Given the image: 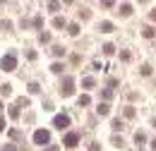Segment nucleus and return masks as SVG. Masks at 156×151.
I'll return each mask as SVG.
<instances>
[{
	"label": "nucleus",
	"mask_w": 156,
	"mask_h": 151,
	"mask_svg": "<svg viewBox=\"0 0 156 151\" xmlns=\"http://www.w3.org/2000/svg\"><path fill=\"white\" fill-rule=\"evenodd\" d=\"M72 91H75V79H72V77H65L62 84H60V94L62 96H72Z\"/></svg>",
	"instance_id": "nucleus-2"
},
{
	"label": "nucleus",
	"mask_w": 156,
	"mask_h": 151,
	"mask_svg": "<svg viewBox=\"0 0 156 151\" xmlns=\"http://www.w3.org/2000/svg\"><path fill=\"white\" fill-rule=\"evenodd\" d=\"M142 34H144L147 38H151V36H154V29H151V26H144V29H142Z\"/></svg>",
	"instance_id": "nucleus-12"
},
{
	"label": "nucleus",
	"mask_w": 156,
	"mask_h": 151,
	"mask_svg": "<svg viewBox=\"0 0 156 151\" xmlns=\"http://www.w3.org/2000/svg\"><path fill=\"white\" fill-rule=\"evenodd\" d=\"M34 142H36V144H48V142H51V132H48V130H36V132H34Z\"/></svg>",
	"instance_id": "nucleus-3"
},
{
	"label": "nucleus",
	"mask_w": 156,
	"mask_h": 151,
	"mask_svg": "<svg viewBox=\"0 0 156 151\" xmlns=\"http://www.w3.org/2000/svg\"><path fill=\"white\" fill-rule=\"evenodd\" d=\"M51 70H53V72H62V65H60V62H55V65H53Z\"/></svg>",
	"instance_id": "nucleus-20"
},
{
	"label": "nucleus",
	"mask_w": 156,
	"mask_h": 151,
	"mask_svg": "<svg viewBox=\"0 0 156 151\" xmlns=\"http://www.w3.org/2000/svg\"><path fill=\"white\" fill-rule=\"evenodd\" d=\"M2 151H17V149H15V146H5Z\"/></svg>",
	"instance_id": "nucleus-24"
},
{
	"label": "nucleus",
	"mask_w": 156,
	"mask_h": 151,
	"mask_svg": "<svg viewBox=\"0 0 156 151\" xmlns=\"http://www.w3.org/2000/svg\"><path fill=\"white\" fill-rule=\"evenodd\" d=\"M0 67H2L5 72H12V70L17 67V55H15V53H7V55L0 60Z\"/></svg>",
	"instance_id": "nucleus-1"
},
{
	"label": "nucleus",
	"mask_w": 156,
	"mask_h": 151,
	"mask_svg": "<svg viewBox=\"0 0 156 151\" xmlns=\"http://www.w3.org/2000/svg\"><path fill=\"white\" fill-rule=\"evenodd\" d=\"M82 84H84V86H87V89H91V86H94V84H96V82H94V79H91V77H87V79H84V82H82Z\"/></svg>",
	"instance_id": "nucleus-14"
},
{
	"label": "nucleus",
	"mask_w": 156,
	"mask_h": 151,
	"mask_svg": "<svg viewBox=\"0 0 156 151\" xmlns=\"http://www.w3.org/2000/svg\"><path fill=\"white\" fill-rule=\"evenodd\" d=\"M62 53H65V51H62L60 46H55V48H53V55H58V58H60V55H62Z\"/></svg>",
	"instance_id": "nucleus-18"
},
{
	"label": "nucleus",
	"mask_w": 156,
	"mask_h": 151,
	"mask_svg": "<svg viewBox=\"0 0 156 151\" xmlns=\"http://www.w3.org/2000/svg\"><path fill=\"white\" fill-rule=\"evenodd\" d=\"M46 151H60V149H58V146H48Z\"/></svg>",
	"instance_id": "nucleus-25"
},
{
	"label": "nucleus",
	"mask_w": 156,
	"mask_h": 151,
	"mask_svg": "<svg viewBox=\"0 0 156 151\" xmlns=\"http://www.w3.org/2000/svg\"><path fill=\"white\" fill-rule=\"evenodd\" d=\"M0 111H2V103H0Z\"/></svg>",
	"instance_id": "nucleus-27"
},
{
	"label": "nucleus",
	"mask_w": 156,
	"mask_h": 151,
	"mask_svg": "<svg viewBox=\"0 0 156 151\" xmlns=\"http://www.w3.org/2000/svg\"><path fill=\"white\" fill-rule=\"evenodd\" d=\"M120 15H125V17H127V15H132V5H127V2H125V5H120Z\"/></svg>",
	"instance_id": "nucleus-7"
},
{
	"label": "nucleus",
	"mask_w": 156,
	"mask_h": 151,
	"mask_svg": "<svg viewBox=\"0 0 156 151\" xmlns=\"http://www.w3.org/2000/svg\"><path fill=\"white\" fill-rule=\"evenodd\" d=\"M101 31H103V34L113 31V24H111V22H103V24H101Z\"/></svg>",
	"instance_id": "nucleus-8"
},
{
	"label": "nucleus",
	"mask_w": 156,
	"mask_h": 151,
	"mask_svg": "<svg viewBox=\"0 0 156 151\" xmlns=\"http://www.w3.org/2000/svg\"><path fill=\"white\" fill-rule=\"evenodd\" d=\"M135 142H137V144H144V142H147V137H144L142 132H137L135 134Z\"/></svg>",
	"instance_id": "nucleus-13"
},
{
	"label": "nucleus",
	"mask_w": 156,
	"mask_h": 151,
	"mask_svg": "<svg viewBox=\"0 0 156 151\" xmlns=\"http://www.w3.org/2000/svg\"><path fill=\"white\" fill-rule=\"evenodd\" d=\"M113 130H122V122L120 120H113Z\"/></svg>",
	"instance_id": "nucleus-22"
},
{
	"label": "nucleus",
	"mask_w": 156,
	"mask_h": 151,
	"mask_svg": "<svg viewBox=\"0 0 156 151\" xmlns=\"http://www.w3.org/2000/svg\"><path fill=\"white\" fill-rule=\"evenodd\" d=\"M113 51H115V48H113L111 43H106V46H103V53H113Z\"/></svg>",
	"instance_id": "nucleus-19"
},
{
	"label": "nucleus",
	"mask_w": 156,
	"mask_h": 151,
	"mask_svg": "<svg viewBox=\"0 0 156 151\" xmlns=\"http://www.w3.org/2000/svg\"><path fill=\"white\" fill-rule=\"evenodd\" d=\"M53 127H58V130H65V127H70V118L62 113V115H55L53 118Z\"/></svg>",
	"instance_id": "nucleus-4"
},
{
	"label": "nucleus",
	"mask_w": 156,
	"mask_h": 151,
	"mask_svg": "<svg viewBox=\"0 0 156 151\" xmlns=\"http://www.w3.org/2000/svg\"><path fill=\"white\" fill-rule=\"evenodd\" d=\"M62 144H65L67 149H75V146L79 144V134H77V132H67V134H65V142H62Z\"/></svg>",
	"instance_id": "nucleus-5"
},
{
	"label": "nucleus",
	"mask_w": 156,
	"mask_h": 151,
	"mask_svg": "<svg viewBox=\"0 0 156 151\" xmlns=\"http://www.w3.org/2000/svg\"><path fill=\"white\" fill-rule=\"evenodd\" d=\"M96 113H98V115H108V113H111V106H108V103H98Z\"/></svg>",
	"instance_id": "nucleus-6"
},
{
	"label": "nucleus",
	"mask_w": 156,
	"mask_h": 151,
	"mask_svg": "<svg viewBox=\"0 0 156 151\" xmlns=\"http://www.w3.org/2000/svg\"><path fill=\"white\" fill-rule=\"evenodd\" d=\"M70 34H72V36H77V34H79V26H77V24H70Z\"/></svg>",
	"instance_id": "nucleus-16"
},
{
	"label": "nucleus",
	"mask_w": 156,
	"mask_h": 151,
	"mask_svg": "<svg viewBox=\"0 0 156 151\" xmlns=\"http://www.w3.org/2000/svg\"><path fill=\"white\" fill-rule=\"evenodd\" d=\"M0 94H2V96H10V94H12V86H10V84L0 86Z\"/></svg>",
	"instance_id": "nucleus-10"
},
{
	"label": "nucleus",
	"mask_w": 156,
	"mask_h": 151,
	"mask_svg": "<svg viewBox=\"0 0 156 151\" xmlns=\"http://www.w3.org/2000/svg\"><path fill=\"white\" fill-rule=\"evenodd\" d=\"M2 130H5V120L0 118V132H2Z\"/></svg>",
	"instance_id": "nucleus-23"
},
{
	"label": "nucleus",
	"mask_w": 156,
	"mask_h": 151,
	"mask_svg": "<svg viewBox=\"0 0 156 151\" xmlns=\"http://www.w3.org/2000/svg\"><path fill=\"white\" fill-rule=\"evenodd\" d=\"M151 146H154V149H156V139H154V142H151Z\"/></svg>",
	"instance_id": "nucleus-26"
},
{
	"label": "nucleus",
	"mask_w": 156,
	"mask_h": 151,
	"mask_svg": "<svg viewBox=\"0 0 156 151\" xmlns=\"http://www.w3.org/2000/svg\"><path fill=\"white\" fill-rule=\"evenodd\" d=\"M53 26H55V29L65 26V19H62V17H55V19H53Z\"/></svg>",
	"instance_id": "nucleus-11"
},
{
	"label": "nucleus",
	"mask_w": 156,
	"mask_h": 151,
	"mask_svg": "<svg viewBox=\"0 0 156 151\" xmlns=\"http://www.w3.org/2000/svg\"><path fill=\"white\" fill-rule=\"evenodd\" d=\"M10 115H12V118H17V115H20V108H17V106H15V108H10Z\"/></svg>",
	"instance_id": "nucleus-21"
},
{
	"label": "nucleus",
	"mask_w": 156,
	"mask_h": 151,
	"mask_svg": "<svg viewBox=\"0 0 156 151\" xmlns=\"http://www.w3.org/2000/svg\"><path fill=\"white\" fill-rule=\"evenodd\" d=\"M29 91H31V94H39V84H36V82H34V84H29Z\"/></svg>",
	"instance_id": "nucleus-17"
},
{
	"label": "nucleus",
	"mask_w": 156,
	"mask_h": 151,
	"mask_svg": "<svg viewBox=\"0 0 156 151\" xmlns=\"http://www.w3.org/2000/svg\"><path fill=\"white\" fill-rule=\"evenodd\" d=\"M89 103H91V98H89L87 94H82V96H79V106H89Z\"/></svg>",
	"instance_id": "nucleus-9"
},
{
	"label": "nucleus",
	"mask_w": 156,
	"mask_h": 151,
	"mask_svg": "<svg viewBox=\"0 0 156 151\" xmlns=\"http://www.w3.org/2000/svg\"><path fill=\"white\" fill-rule=\"evenodd\" d=\"M142 75L149 77V75H151V67H149V65H142Z\"/></svg>",
	"instance_id": "nucleus-15"
}]
</instances>
